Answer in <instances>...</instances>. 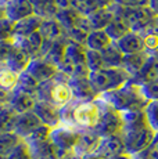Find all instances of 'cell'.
<instances>
[{"mask_svg":"<svg viewBox=\"0 0 158 159\" xmlns=\"http://www.w3.org/2000/svg\"><path fill=\"white\" fill-rule=\"evenodd\" d=\"M96 152L100 154L101 157H104L105 159L126 152L122 134H114V136L101 137V141H100V145Z\"/></svg>","mask_w":158,"mask_h":159,"instance_id":"obj_16","label":"cell"},{"mask_svg":"<svg viewBox=\"0 0 158 159\" xmlns=\"http://www.w3.org/2000/svg\"><path fill=\"white\" fill-rule=\"evenodd\" d=\"M121 134L126 152L133 157L147 151L157 136L156 131L150 127L143 111L123 114V129Z\"/></svg>","mask_w":158,"mask_h":159,"instance_id":"obj_1","label":"cell"},{"mask_svg":"<svg viewBox=\"0 0 158 159\" xmlns=\"http://www.w3.org/2000/svg\"><path fill=\"white\" fill-rule=\"evenodd\" d=\"M42 122L35 112H25V114H17L16 125H14V133L20 136L22 140H26L35 130H38L42 126Z\"/></svg>","mask_w":158,"mask_h":159,"instance_id":"obj_13","label":"cell"},{"mask_svg":"<svg viewBox=\"0 0 158 159\" xmlns=\"http://www.w3.org/2000/svg\"><path fill=\"white\" fill-rule=\"evenodd\" d=\"M99 98L121 114L144 111L148 104V100L143 93L142 84L133 80H129L126 84H123L117 90L101 94L99 96Z\"/></svg>","mask_w":158,"mask_h":159,"instance_id":"obj_3","label":"cell"},{"mask_svg":"<svg viewBox=\"0 0 158 159\" xmlns=\"http://www.w3.org/2000/svg\"><path fill=\"white\" fill-rule=\"evenodd\" d=\"M4 159H33L31 147L26 144L25 141H22L18 147H16V148H14Z\"/></svg>","mask_w":158,"mask_h":159,"instance_id":"obj_40","label":"cell"},{"mask_svg":"<svg viewBox=\"0 0 158 159\" xmlns=\"http://www.w3.org/2000/svg\"><path fill=\"white\" fill-rule=\"evenodd\" d=\"M117 46L119 47V50L122 51L125 56L129 54H139V53H144V42L143 38L139 32H133L130 30L129 33H126L123 38H121L118 42H115Z\"/></svg>","mask_w":158,"mask_h":159,"instance_id":"obj_21","label":"cell"},{"mask_svg":"<svg viewBox=\"0 0 158 159\" xmlns=\"http://www.w3.org/2000/svg\"><path fill=\"white\" fill-rule=\"evenodd\" d=\"M108 159H133V155L128 154V152H123V154L115 155V157H112V158H108Z\"/></svg>","mask_w":158,"mask_h":159,"instance_id":"obj_46","label":"cell"},{"mask_svg":"<svg viewBox=\"0 0 158 159\" xmlns=\"http://www.w3.org/2000/svg\"><path fill=\"white\" fill-rule=\"evenodd\" d=\"M69 86H71L74 101H92L97 98V94L90 84L89 76L86 78H69Z\"/></svg>","mask_w":158,"mask_h":159,"instance_id":"obj_17","label":"cell"},{"mask_svg":"<svg viewBox=\"0 0 158 159\" xmlns=\"http://www.w3.org/2000/svg\"><path fill=\"white\" fill-rule=\"evenodd\" d=\"M143 42H144V50L148 56L157 57L158 56V29L156 25H153L151 28L140 32Z\"/></svg>","mask_w":158,"mask_h":159,"instance_id":"obj_31","label":"cell"},{"mask_svg":"<svg viewBox=\"0 0 158 159\" xmlns=\"http://www.w3.org/2000/svg\"><path fill=\"white\" fill-rule=\"evenodd\" d=\"M4 17H6L4 8H3V7H0V20H2V18H4Z\"/></svg>","mask_w":158,"mask_h":159,"instance_id":"obj_49","label":"cell"},{"mask_svg":"<svg viewBox=\"0 0 158 159\" xmlns=\"http://www.w3.org/2000/svg\"><path fill=\"white\" fill-rule=\"evenodd\" d=\"M130 79L132 78L123 68H103L89 73L90 84L97 97L122 87Z\"/></svg>","mask_w":158,"mask_h":159,"instance_id":"obj_5","label":"cell"},{"mask_svg":"<svg viewBox=\"0 0 158 159\" xmlns=\"http://www.w3.org/2000/svg\"><path fill=\"white\" fill-rule=\"evenodd\" d=\"M58 72L68 78H86L89 76V68L86 65V48L85 46L69 40L64 53V58L58 65Z\"/></svg>","mask_w":158,"mask_h":159,"instance_id":"obj_6","label":"cell"},{"mask_svg":"<svg viewBox=\"0 0 158 159\" xmlns=\"http://www.w3.org/2000/svg\"><path fill=\"white\" fill-rule=\"evenodd\" d=\"M26 72L38 82L39 84L44 83V82L53 79L54 76L58 73V68L56 65H53L51 62H49L46 58L43 57H36L32 58L29 62Z\"/></svg>","mask_w":158,"mask_h":159,"instance_id":"obj_10","label":"cell"},{"mask_svg":"<svg viewBox=\"0 0 158 159\" xmlns=\"http://www.w3.org/2000/svg\"><path fill=\"white\" fill-rule=\"evenodd\" d=\"M2 107H3V105H0V108H2Z\"/></svg>","mask_w":158,"mask_h":159,"instance_id":"obj_53","label":"cell"},{"mask_svg":"<svg viewBox=\"0 0 158 159\" xmlns=\"http://www.w3.org/2000/svg\"><path fill=\"white\" fill-rule=\"evenodd\" d=\"M20 73L11 71L4 65H0V90L6 93H13L18 84Z\"/></svg>","mask_w":158,"mask_h":159,"instance_id":"obj_30","label":"cell"},{"mask_svg":"<svg viewBox=\"0 0 158 159\" xmlns=\"http://www.w3.org/2000/svg\"><path fill=\"white\" fill-rule=\"evenodd\" d=\"M79 134H81V130L65 126V125H60V126L51 129L50 141L58 149H61L63 152H65V154H72L75 147H77Z\"/></svg>","mask_w":158,"mask_h":159,"instance_id":"obj_9","label":"cell"},{"mask_svg":"<svg viewBox=\"0 0 158 159\" xmlns=\"http://www.w3.org/2000/svg\"><path fill=\"white\" fill-rule=\"evenodd\" d=\"M36 97L40 101H46L60 109L65 108L74 101V94L69 86V78L58 72L53 79L39 84Z\"/></svg>","mask_w":158,"mask_h":159,"instance_id":"obj_4","label":"cell"},{"mask_svg":"<svg viewBox=\"0 0 158 159\" xmlns=\"http://www.w3.org/2000/svg\"><path fill=\"white\" fill-rule=\"evenodd\" d=\"M112 43H114V42H112V39L107 35L105 30H90L86 38V42H85V48L101 53V51H104L107 47H110Z\"/></svg>","mask_w":158,"mask_h":159,"instance_id":"obj_23","label":"cell"},{"mask_svg":"<svg viewBox=\"0 0 158 159\" xmlns=\"http://www.w3.org/2000/svg\"><path fill=\"white\" fill-rule=\"evenodd\" d=\"M8 3H10V0H0V7H3V8H4L8 4Z\"/></svg>","mask_w":158,"mask_h":159,"instance_id":"obj_48","label":"cell"},{"mask_svg":"<svg viewBox=\"0 0 158 159\" xmlns=\"http://www.w3.org/2000/svg\"><path fill=\"white\" fill-rule=\"evenodd\" d=\"M14 40V22L8 18L0 20V42H13Z\"/></svg>","mask_w":158,"mask_h":159,"instance_id":"obj_39","label":"cell"},{"mask_svg":"<svg viewBox=\"0 0 158 159\" xmlns=\"http://www.w3.org/2000/svg\"><path fill=\"white\" fill-rule=\"evenodd\" d=\"M150 58L147 53H139V54H129V56H123V62L122 68L129 73L130 78H135L139 72L143 69V66L146 65L147 60Z\"/></svg>","mask_w":158,"mask_h":159,"instance_id":"obj_25","label":"cell"},{"mask_svg":"<svg viewBox=\"0 0 158 159\" xmlns=\"http://www.w3.org/2000/svg\"><path fill=\"white\" fill-rule=\"evenodd\" d=\"M35 14L40 18H54L58 13V8L54 4V0H31Z\"/></svg>","mask_w":158,"mask_h":159,"instance_id":"obj_33","label":"cell"},{"mask_svg":"<svg viewBox=\"0 0 158 159\" xmlns=\"http://www.w3.org/2000/svg\"><path fill=\"white\" fill-rule=\"evenodd\" d=\"M118 11L123 17V20L126 21L130 30H133V32L140 33L143 30L151 28L153 25H156V17H154V14L151 13V10L148 7H142V8L118 7Z\"/></svg>","mask_w":158,"mask_h":159,"instance_id":"obj_8","label":"cell"},{"mask_svg":"<svg viewBox=\"0 0 158 159\" xmlns=\"http://www.w3.org/2000/svg\"><path fill=\"white\" fill-rule=\"evenodd\" d=\"M146 154H147V157L150 159H154L158 157V134L156 136V139H154L153 144L150 145V148L147 149V151H144Z\"/></svg>","mask_w":158,"mask_h":159,"instance_id":"obj_43","label":"cell"},{"mask_svg":"<svg viewBox=\"0 0 158 159\" xmlns=\"http://www.w3.org/2000/svg\"><path fill=\"white\" fill-rule=\"evenodd\" d=\"M14 43L17 46H20L21 48L26 51L32 58L40 57V51H42V46H43V39H42L40 33L36 32L33 35L28 36L24 39H16Z\"/></svg>","mask_w":158,"mask_h":159,"instance_id":"obj_28","label":"cell"},{"mask_svg":"<svg viewBox=\"0 0 158 159\" xmlns=\"http://www.w3.org/2000/svg\"><path fill=\"white\" fill-rule=\"evenodd\" d=\"M39 33H40L42 39H43V47H47L53 42H56L57 39L65 36L61 25L58 24V21L56 18H44L40 24Z\"/></svg>","mask_w":158,"mask_h":159,"instance_id":"obj_20","label":"cell"},{"mask_svg":"<svg viewBox=\"0 0 158 159\" xmlns=\"http://www.w3.org/2000/svg\"><path fill=\"white\" fill-rule=\"evenodd\" d=\"M156 28L158 29V18H156Z\"/></svg>","mask_w":158,"mask_h":159,"instance_id":"obj_50","label":"cell"},{"mask_svg":"<svg viewBox=\"0 0 158 159\" xmlns=\"http://www.w3.org/2000/svg\"><path fill=\"white\" fill-rule=\"evenodd\" d=\"M101 108L103 102L99 97L92 101H72L61 109V125L78 130H95Z\"/></svg>","mask_w":158,"mask_h":159,"instance_id":"obj_2","label":"cell"},{"mask_svg":"<svg viewBox=\"0 0 158 159\" xmlns=\"http://www.w3.org/2000/svg\"><path fill=\"white\" fill-rule=\"evenodd\" d=\"M144 116L147 119L150 127L158 134V100L156 101H148L147 107L144 108Z\"/></svg>","mask_w":158,"mask_h":159,"instance_id":"obj_36","label":"cell"},{"mask_svg":"<svg viewBox=\"0 0 158 159\" xmlns=\"http://www.w3.org/2000/svg\"><path fill=\"white\" fill-rule=\"evenodd\" d=\"M36 102H38V97L36 96L29 94V93H26V91L16 87L13 93L10 94V100H8L7 105L10 107L16 114H25V112L33 111Z\"/></svg>","mask_w":158,"mask_h":159,"instance_id":"obj_12","label":"cell"},{"mask_svg":"<svg viewBox=\"0 0 158 159\" xmlns=\"http://www.w3.org/2000/svg\"><path fill=\"white\" fill-rule=\"evenodd\" d=\"M24 140L20 136H17L14 131H8V133H0V155L2 157H7L16 147H18Z\"/></svg>","mask_w":158,"mask_h":159,"instance_id":"obj_32","label":"cell"},{"mask_svg":"<svg viewBox=\"0 0 158 159\" xmlns=\"http://www.w3.org/2000/svg\"><path fill=\"white\" fill-rule=\"evenodd\" d=\"M123 56L125 54L119 50L117 43H112L110 47H107L104 51H101V57L104 61L105 68H122Z\"/></svg>","mask_w":158,"mask_h":159,"instance_id":"obj_29","label":"cell"},{"mask_svg":"<svg viewBox=\"0 0 158 159\" xmlns=\"http://www.w3.org/2000/svg\"><path fill=\"white\" fill-rule=\"evenodd\" d=\"M154 159H158V157H157V158H154Z\"/></svg>","mask_w":158,"mask_h":159,"instance_id":"obj_52","label":"cell"},{"mask_svg":"<svg viewBox=\"0 0 158 159\" xmlns=\"http://www.w3.org/2000/svg\"><path fill=\"white\" fill-rule=\"evenodd\" d=\"M115 13H117V7L115 4H111L108 7L100 8V10L87 15L86 20L90 30H104L112 21V18L115 17Z\"/></svg>","mask_w":158,"mask_h":159,"instance_id":"obj_18","label":"cell"},{"mask_svg":"<svg viewBox=\"0 0 158 159\" xmlns=\"http://www.w3.org/2000/svg\"><path fill=\"white\" fill-rule=\"evenodd\" d=\"M79 159H105L104 157H101L100 154H97V152H92V154H86L83 155V157H81Z\"/></svg>","mask_w":158,"mask_h":159,"instance_id":"obj_45","label":"cell"},{"mask_svg":"<svg viewBox=\"0 0 158 159\" xmlns=\"http://www.w3.org/2000/svg\"><path fill=\"white\" fill-rule=\"evenodd\" d=\"M86 65L90 72H95V71H99V69L105 68L101 53L93 51V50H87L86 48Z\"/></svg>","mask_w":158,"mask_h":159,"instance_id":"obj_38","label":"cell"},{"mask_svg":"<svg viewBox=\"0 0 158 159\" xmlns=\"http://www.w3.org/2000/svg\"><path fill=\"white\" fill-rule=\"evenodd\" d=\"M130 80L136 82L139 84H144L148 82H154L158 80V57H151L147 60L146 65L143 66V69L137 75Z\"/></svg>","mask_w":158,"mask_h":159,"instance_id":"obj_27","label":"cell"},{"mask_svg":"<svg viewBox=\"0 0 158 159\" xmlns=\"http://www.w3.org/2000/svg\"><path fill=\"white\" fill-rule=\"evenodd\" d=\"M112 4V0H71V8L83 17H87L100 8L108 7Z\"/></svg>","mask_w":158,"mask_h":159,"instance_id":"obj_24","label":"cell"},{"mask_svg":"<svg viewBox=\"0 0 158 159\" xmlns=\"http://www.w3.org/2000/svg\"><path fill=\"white\" fill-rule=\"evenodd\" d=\"M31 60L32 57L24 48H21L20 46L14 43V48L11 50V53L8 54V57L4 61V66H7V68H10L11 71L17 73H22L24 71H26Z\"/></svg>","mask_w":158,"mask_h":159,"instance_id":"obj_19","label":"cell"},{"mask_svg":"<svg viewBox=\"0 0 158 159\" xmlns=\"http://www.w3.org/2000/svg\"><path fill=\"white\" fill-rule=\"evenodd\" d=\"M0 159H4V157H2V155H0Z\"/></svg>","mask_w":158,"mask_h":159,"instance_id":"obj_51","label":"cell"},{"mask_svg":"<svg viewBox=\"0 0 158 159\" xmlns=\"http://www.w3.org/2000/svg\"><path fill=\"white\" fill-rule=\"evenodd\" d=\"M133 159H150V158L147 157V154H146V152H142V154H139V155H135Z\"/></svg>","mask_w":158,"mask_h":159,"instance_id":"obj_47","label":"cell"},{"mask_svg":"<svg viewBox=\"0 0 158 159\" xmlns=\"http://www.w3.org/2000/svg\"><path fill=\"white\" fill-rule=\"evenodd\" d=\"M33 112L40 119L42 123L50 129H54V127L61 125V109L46 101L38 100L35 108H33Z\"/></svg>","mask_w":158,"mask_h":159,"instance_id":"obj_11","label":"cell"},{"mask_svg":"<svg viewBox=\"0 0 158 159\" xmlns=\"http://www.w3.org/2000/svg\"><path fill=\"white\" fill-rule=\"evenodd\" d=\"M50 131L51 129L47 126H44V125H42L40 127H39L38 130H35L31 136L28 137L26 140H24V141L28 145H38V144H42V143L47 141V140H50Z\"/></svg>","mask_w":158,"mask_h":159,"instance_id":"obj_37","label":"cell"},{"mask_svg":"<svg viewBox=\"0 0 158 159\" xmlns=\"http://www.w3.org/2000/svg\"><path fill=\"white\" fill-rule=\"evenodd\" d=\"M100 141H101V137L95 130H81L77 147H75L72 154L77 155L78 158H81L86 154L96 152L100 145Z\"/></svg>","mask_w":158,"mask_h":159,"instance_id":"obj_14","label":"cell"},{"mask_svg":"<svg viewBox=\"0 0 158 159\" xmlns=\"http://www.w3.org/2000/svg\"><path fill=\"white\" fill-rule=\"evenodd\" d=\"M18 89L21 90L26 91L29 94H33L36 96L38 94V89H39V83L29 75L26 71H24L22 73H20V78H18V84H17Z\"/></svg>","mask_w":158,"mask_h":159,"instance_id":"obj_35","label":"cell"},{"mask_svg":"<svg viewBox=\"0 0 158 159\" xmlns=\"http://www.w3.org/2000/svg\"><path fill=\"white\" fill-rule=\"evenodd\" d=\"M117 7V6H115ZM107 32V35L112 39V42H118L121 38L126 35V33L130 32V28L129 25L126 24V21L123 20V17L119 14L118 11V7H117V13H115V17L112 18V21L108 24V26L104 29Z\"/></svg>","mask_w":158,"mask_h":159,"instance_id":"obj_26","label":"cell"},{"mask_svg":"<svg viewBox=\"0 0 158 159\" xmlns=\"http://www.w3.org/2000/svg\"><path fill=\"white\" fill-rule=\"evenodd\" d=\"M101 108L99 123L95 127V131L100 137H108L114 134H121L123 129V114L115 111L110 105H107L104 101Z\"/></svg>","mask_w":158,"mask_h":159,"instance_id":"obj_7","label":"cell"},{"mask_svg":"<svg viewBox=\"0 0 158 159\" xmlns=\"http://www.w3.org/2000/svg\"><path fill=\"white\" fill-rule=\"evenodd\" d=\"M42 21H43V18H40L39 15L35 14L16 22L14 24V40L16 39L28 38V36L33 35V33L39 32Z\"/></svg>","mask_w":158,"mask_h":159,"instance_id":"obj_22","label":"cell"},{"mask_svg":"<svg viewBox=\"0 0 158 159\" xmlns=\"http://www.w3.org/2000/svg\"><path fill=\"white\" fill-rule=\"evenodd\" d=\"M4 13L6 18L16 24L24 18L35 15V10L31 0H10V3L4 7Z\"/></svg>","mask_w":158,"mask_h":159,"instance_id":"obj_15","label":"cell"},{"mask_svg":"<svg viewBox=\"0 0 158 159\" xmlns=\"http://www.w3.org/2000/svg\"><path fill=\"white\" fill-rule=\"evenodd\" d=\"M142 89H143V93H144L146 98L148 101H156V100H158V80L142 84Z\"/></svg>","mask_w":158,"mask_h":159,"instance_id":"obj_42","label":"cell"},{"mask_svg":"<svg viewBox=\"0 0 158 159\" xmlns=\"http://www.w3.org/2000/svg\"><path fill=\"white\" fill-rule=\"evenodd\" d=\"M148 8L154 14V17L158 18V0H148Z\"/></svg>","mask_w":158,"mask_h":159,"instance_id":"obj_44","label":"cell"},{"mask_svg":"<svg viewBox=\"0 0 158 159\" xmlns=\"http://www.w3.org/2000/svg\"><path fill=\"white\" fill-rule=\"evenodd\" d=\"M112 4L121 8H142L148 7V0H112Z\"/></svg>","mask_w":158,"mask_h":159,"instance_id":"obj_41","label":"cell"},{"mask_svg":"<svg viewBox=\"0 0 158 159\" xmlns=\"http://www.w3.org/2000/svg\"><path fill=\"white\" fill-rule=\"evenodd\" d=\"M17 114L8 105H3L0 108V133L14 131Z\"/></svg>","mask_w":158,"mask_h":159,"instance_id":"obj_34","label":"cell"}]
</instances>
